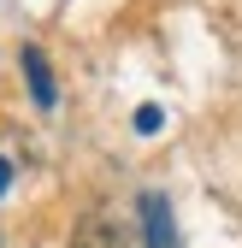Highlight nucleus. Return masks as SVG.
Returning a JSON list of instances; mask_svg holds the SVG:
<instances>
[{
  "mask_svg": "<svg viewBox=\"0 0 242 248\" xmlns=\"http://www.w3.org/2000/svg\"><path fill=\"white\" fill-rule=\"evenodd\" d=\"M18 65H24V83H30V101H36L42 112H53V107H59V95H53V71H47L42 47H24V53H18Z\"/></svg>",
  "mask_w": 242,
  "mask_h": 248,
  "instance_id": "nucleus-1",
  "label": "nucleus"
},
{
  "mask_svg": "<svg viewBox=\"0 0 242 248\" xmlns=\"http://www.w3.org/2000/svg\"><path fill=\"white\" fill-rule=\"evenodd\" d=\"M142 219H148V248H177L171 242V213L160 195H142Z\"/></svg>",
  "mask_w": 242,
  "mask_h": 248,
  "instance_id": "nucleus-2",
  "label": "nucleus"
},
{
  "mask_svg": "<svg viewBox=\"0 0 242 248\" xmlns=\"http://www.w3.org/2000/svg\"><path fill=\"white\" fill-rule=\"evenodd\" d=\"M65 248H112V225H106V219H83Z\"/></svg>",
  "mask_w": 242,
  "mask_h": 248,
  "instance_id": "nucleus-3",
  "label": "nucleus"
},
{
  "mask_svg": "<svg viewBox=\"0 0 242 248\" xmlns=\"http://www.w3.org/2000/svg\"><path fill=\"white\" fill-rule=\"evenodd\" d=\"M136 130H142V136L160 130V107H142V112H136Z\"/></svg>",
  "mask_w": 242,
  "mask_h": 248,
  "instance_id": "nucleus-4",
  "label": "nucleus"
},
{
  "mask_svg": "<svg viewBox=\"0 0 242 248\" xmlns=\"http://www.w3.org/2000/svg\"><path fill=\"white\" fill-rule=\"evenodd\" d=\"M6 177H12V166H6V160H0V189H6Z\"/></svg>",
  "mask_w": 242,
  "mask_h": 248,
  "instance_id": "nucleus-5",
  "label": "nucleus"
}]
</instances>
